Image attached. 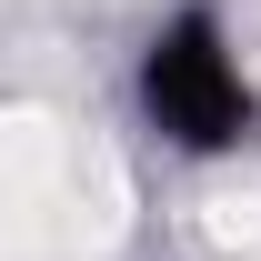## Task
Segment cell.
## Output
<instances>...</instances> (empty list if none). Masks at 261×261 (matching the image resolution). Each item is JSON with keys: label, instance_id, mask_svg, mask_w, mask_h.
<instances>
[{"label": "cell", "instance_id": "2", "mask_svg": "<svg viewBox=\"0 0 261 261\" xmlns=\"http://www.w3.org/2000/svg\"><path fill=\"white\" fill-rule=\"evenodd\" d=\"M211 231H221V241H261V201H211Z\"/></svg>", "mask_w": 261, "mask_h": 261}, {"label": "cell", "instance_id": "1", "mask_svg": "<svg viewBox=\"0 0 261 261\" xmlns=\"http://www.w3.org/2000/svg\"><path fill=\"white\" fill-rule=\"evenodd\" d=\"M121 221V171L50 111H0V251H70Z\"/></svg>", "mask_w": 261, "mask_h": 261}]
</instances>
